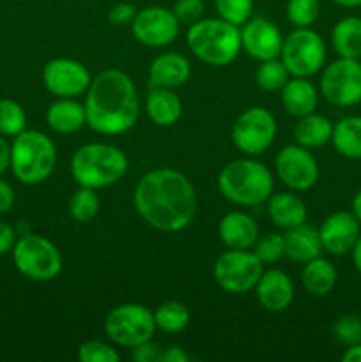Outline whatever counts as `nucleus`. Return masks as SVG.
Segmentation results:
<instances>
[{
	"label": "nucleus",
	"instance_id": "1",
	"mask_svg": "<svg viewBox=\"0 0 361 362\" xmlns=\"http://www.w3.org/2000/svg\"><path fill=\"white\" fill-rule=\"evenodd\" d=\"M134 209L152 228L180 232L197 212V193L186 175L172 168H158L138 180L133 194Z\"/></svg>",
	"mask_w": 361,
	"mask_h": 362
},
{
	"label": "nucleus",
	"instance_id": "2",
	"mask_svg": "<svg viewBox=\"0 0 361 362\" xmlns=\"http://www.w3.org/2000/svg\"><path fill=\"white\" fill-rule=\"evenodd\" d=\"M84 106L87 126L96 133L110 136L130 131L140 115L137 87L119 69H105L92 78Z\"/></svg>",
	"mask_w": 361,
	"mask_h": 362
},
{
	"label": "nucleus",
	"instance_id": "3",
	"mask_svg": "<svg viewBox=\"0 0 361 362\" xmlns=\"http://www.w3.org/2000/svg\"><path fill=\"white\" fill-rule=\"evenodd\" d=\"M188 48L209 66H229L241 52V28L222 18H202L190 25L186 34Z\"/></svg>",
	"mask_w": 361,
	"mask_h": 362
},
{
	"label": "nucleus",
	"instance_id": "4",
	"mask_svg": "<svg viewBox=\"0 0 361 362\" xmlns=\"http://www.w3.org/2000/svg\"><path fill=\"white\" fill-rule=\"evenodd\" d=\"M275 180L268 166L255 159H236L218 175V189L229 202L253 207L268 202Z\"/></svg>",
	"mask_w": 361,
	"mask_h": 362
},
{
	"label": "nucleus",
	"instance_id": "5",
	"mask_svg": "<svg viewBox=\"0 0 361 362\" xmlns=\"http://www.w3.org/2000/svg\"><path fill=\"white\" fill-rule=\"evenodd\" d=\"M127 172V158L110 144H87L71 158V173L78 186L101 189L119 182Z\"/></svg>",
	"mask_w": 361,
	"mask_h": 362
},
{
	"label": "nucleus",
	"instance_id": "6",
	"mask_svg": "<svg viewBox=\"0 0 361 362\" xmlns=\"http://www.w3.org/2000/svg\"><path fill=\"white\" fill-rule=\"evenodd\" d=\"M57 165L52 138L35 129L21 131L11 144V170L21 184L35 186L48 179Z\"/></svg>",
	"mask_w": 361,
	"mask_h": 362
},
{
	"label": "nucleus",
	"instance_id": "7",
	"mask_svg": "<svg viewBox=\"0 0 361 362\" xmlns=\"http://www.w3.org/2000/svg\"><path fill=\"white\" fill-rule=\"evenodd\" d=\"M11 253L18 271L32 281H52L62 271L59 247L42 235L23 233Z\"/></svg>",
	"mask_w": 361,
	"mask_h": 362
},
{
	"label": "nucleus",
	"instance_id": "8",
	"mask_svg": "<svg viewBox=\"0 0 361 362\" xmlns=\"http://www.w3.org/2000/svg\"><path fill=\"white\" fill-rule=\"evenodd\" d=\"M280 59L289 69L290 76L310 78L324 67L326 45L310 27H296V30L283 37Z\"/></svg>",
	"mask_w": 361,
	"mask_h": 362
},
{
	"label": "nucleus",
	"instance_id": "9",
	"mask_svg": "<svg viewBox=\"0 0 361 362\" xmlns=\"http://www.w3.org/2000/svg\"><path fill=\"white\" fill-rule=\"evenodd\" d=\"M105 332L115 345L134 349L154 336V313L142 304H120L106 317Z\"/></svg>",
	"mask_w": 361,
	"mask_h": 362
},
{
	"label": "nucleus",
	"instance_id": "10",
	"mask_svg": "<svg viewBox=\"0 0 361 362\" xmlns=\"http://www.w3.org/2000/svg\"><path fill=\"white\" fill-rule=\"evenodd\" d=\"M321 94L329 105L350 108L361 103V60L338 57L322 69Z\"/></svg>",
	"mask_w": 361,
	"mask_h": 362
},
{
	"label": "nucleus",
	"instance_id": "11",
	"mask_svg": "<svg viewBox=\"0 0 361 362\" xmlns=\"http://www.w3.org/2000/svg\"><path fill=\"white\" fill-rule=\"evenodd\" d=\"M264 264L248 250H229L214 264V279L225 292L248 293L257 286Z\"/></svg>",
	"mask_w": 361,
	"mask_h": 362
},
{
	"label": "nucleus",
	"instance_id": "12",
	"mask_svg": "<svg viewBox=\"0 0 361 362\" xmlns=\"http://www.w3.org/2000/svg\"><path fill=\"white\" fill-rule=\"evenodd\" d=\"M276 136V120L271 112L255 106L241 113L232 126V141L243 154L258 156L271 147Z\"/></svg>",
	"mask_w": 361,
	"mask_h": 362
},
{
	"label": "nucleus",
	"instance_id": "13",
	"mask_svg": "<svg viewBox=\"0 0 361 362\" xmlns=\"http://www.w3.org/2000/svg\"><path fill=\"white\" fill-rule=\"evenodd\" d=\"M179 28L180 23L173 11L161 6L144 7L142 11H138L131 23L134 39L151 48H163L176 41V37L179 35Z\"/></svg>",
	"mask_w": 361,
	"mask_h": 362
},
{
	"label": "nucleus",
	"instance_id": "14",
	"mask_svg": "<svg viewBox=\"0 0 361 362\" xmlns=\"http://www.w3.org/2000/svg\"><path fill=\"white\" fill-rule=\"evenodd\" d=\"M91 81L87 67L73 59H53L42 69V83L55 98H80L88 90Z\"/></svg>",
	"mask_w": 361,
	"mask_h": 362
},
{
	"label": "nucleus",
	"instance_id": "15",
	"mask_svg": "<svg viewBox=\"0 0 361 362\" xmlns=\"http://www.w3.org/2000/svg\"><path fill=\"white\" fill-rule=\"evenodd\" d=\"M276 173L287 187L294 191H308L319 179L317 159L301 145H287L278 152L275 161Z\"/></svg>",
	"mask_w": 361,
	"mask_h": 362
},
{
	"label": "nucleus",
	"instance_id": "16",
	"mask_svg": "<svg viewBox=\"0 0 361 362\" xmlns=\"http://www.w3.org/2000/svg\"><path fill=\"white\" fill-rule=\"evenodd\" d=\"M282 45V32L268 18H250L241 28V46L255 60L278 59Z\"/></svg>",
	"mask_w": 361,
	"mask_h": 362
},
{
	"label": "nucleus",
	"instance_id": "17",
	"mask_svg": "<svg viewBox=\"0 0 361 362\" xmlns=\"http://www.w3.org/2000/svg\"><path fill=\"white\" fill-rule=\"evenodd\" d=\"M322 250L335 257H342L353 251L361 237V225L350 211L333 212L322 221L319 228Z\"/></svg>",
	"mask_w": 361,
	"mask_h": 362
},
{
	"label": "nucleus",
	"instance_id": "18",
	"mask_svg": "<svg viewBox=\"0 0 361 362\" xmlns=\"http://www.w3.org/2000/svg\"><path fill=\"white\" fill-rule=\"evenodd\" d=\"M255 290H257L258 304L273 313L285 311L294 300L292 279L280 269L262 272Z\"/></svg>",
	"mask_w": 361,
	"mask_h": 362
},
{
	"label": "nucleus",
	"instance_id": "19",
	"mask_svg": "<svg viewBox=\"0 0 361 362\" xmlns=\"http://www.w3.org/2000/svg\"><path fill=\"white\" fill-rule=\"evenodd\" d=\"M218 235L229 250H250L258 239V226L246 212H229L219 221Z\"/></svg>",
	"mask_w": 361,
	"mask_h": 362
},
{
	"label": "nucleus",
	"instance_id": "20",
	"mask_svg": "<svg viewBox=\"0 0 361 362\" xmlns=\"http://www.w3.org/2000/svg\"><path fill=\"white\" fill-rule=\"evenodd\" d=\"M191 76V66L186 57L179 53H163L156 57L149 66V85L151 87L177 88L186 83Z\"/></svg>",
	"mask_w": 361,
	"mask_h": 362
},
{
	"label": "nucleus",
	"instance_id": "21",
	"mask_svg": "<svg viewBox=\"0 0 361 362\" xmlns=\"http://www.w3.org/2000/svg\"><path fill=\"white\" fill-rule=\"evenodd\" d=\"M283 243H285V257L297 262V264H306V262L321 257L322 253L319 230H315L314 226H308L306 223L285 230Z\"/></svg>",
	"mask_w": 361,
	"mask_h": 362
},
{
	"label": "nucleus",
	"instance_id": "22",
	"mask_svg": "<svg viewBox=\"0 0 361 362\" xmlns=\"http://www.w3.org/2000/svg\"><path fill=\"white\" fill-rule=\"evenodd\" d=\"M282 105L292 117H304L314 113L319 103V92L308 78L292 76L282 88Z\"/></svg>",
	"mask_w": 361,
	"mask_h": 362
},
{
	"label": "nucleus",
	"instance_id": "23",
	"mask_svg": "<svg viewBox=\"0 0 361 362\" xmlns=\"http://www.w3.org/2000/svg\"><path fill=\"white\" fill-rule=\"evenodd\" d=\"M145 110L156 126L170 127L179 122L183 115V103L173 88L151 87L145 99Z\"/></svg>",
	"mask_w": 361,
	"mask_h": 362
},
{
	"label": "nucleus",
	"instance_id": "24",
	"mask_svg": "<svg viewBox=\"0 0 361 362\" xmlns=\"http://www.w3.org/2000/svg\"><path fill=\"white\" fill-rule=\"evenodd\" d=\"M46 124L59 134H73L87 124L85 106L76 99L59 98L46 110Z\"/></svg>",
	"mask_w": 361,
	"mask_h": 362
},
{
	"label": "nucleus",
	"instance_id": "25",
	"mask_svg": "<svg viewBox=\"0 0 361 362\" xmlns=\"http://www.w3.org/2000/svg\"><path fill=\"white\" fill-rule=\"evenodd\" d=\"M268 216L276 226L283 230L306 223V205L292 193H276L268 198Z\"/></svg>",
	"mask_w": 361,
	"mask_h": 362
},
{
	"label": "nucleus",
	"instance_id": "26",
	"mask_svg": "<svg viewBox=\"0 0 361 362\" xmlns=\"http://www.w3.org/2000/svg\"><path fill=\"white\" fill-rule=\"evenodd\" d=\"M336 279H338V272H336L335 265L326 258H314V260L306 262L301 272V283H303L304 290L315 297H324L336 286Z\"/></svg>",
	"mask_w": 361,
	"mask_h": 362
},
{
	"label": "nucleus",
	"instance_id": "27",
	"mask_svg": "<svg viewBox=\"0 0 361 362\" xmlns=\"http://www.w3.org/2000/svg\"><path fill=\"white\" fill-rule=\"evenodd\" d=\"M333 136V124L326 117L317 115V113H308V115L299 117V120L294 126V138L297 145L304 148H319L331 141Z\"/></svg>",
	"mask_w": 361,
	"mask_h": 362
},
{
	"label": "nucleus",
	"instance_id": "28",
	"mask_svg": "<svg viewBox=\"0 0 361 362\" xmlns=\"http://www.w3.org/2000/svg\"><path fill=\"white\" fill-rule=\"evenodd\" d=\"M331 45L343 59H361V18L345 16L333 27Z\"/></svg>",
	"mask_w": 361,
	"mask_h": 362
},
{
	"label": "nucleus",
	"instance_id": "29",
	"mask_svg": "<svg viewBox=\"0 0 361 362\" xmlns=\"http://www.w3.org/2000/svg\"><path fill=\"white\" fill-rule=\"evenodd\" d=\"M333 145L347 159H361V115L343 117L333 126Z\"/></svg>",
	"mask_w": 361,
	"mask_h": 362
},
{
	"label": "nucleus",
	"instance_id": "30",
	"mask_svg": "<svg viewBox=\"0 0 361 362\" xmlns=\"http://www.w3.org/2000/svg\"><path fill=\"white\" fill-rule=\"evenodd\" d=\"M156 329L166 332V334H177L183 332L190 324V311L183 303L177 300H166L159 304L154 311Z\"/></svg>",
	"mask_w": 361,
	"mask_h": 362
},
{
	"label": "nucleus",
	"instance_id": "31",
	"mask_svg": "<svg viewBox=\"0 0 361 362\" xmlns=\"http://www.w3.org/2000/svg\"><path fill=\"white\" fill-rule=\"evenodd\" d=\"M290 80V73L282 59L262 60L255 73V81L265 92H280Z\"/></svg>",
	"mask_w": 361,
	"mask_h": 362
},
{
	"label": "nucleus",
	"instance_id": "32",
	"mask_svg": "<svg viewBox=\"0 0 361 362\" xmlns=\"http://www.w3.org/2000/svg\"><path fill=\"white\" fill-rule=\"evenodd\" d=\"M69 214L74 221L88 223L98 216L99 212V197L92 187L80 186L69 198Z\"/></svg>",
	"mask_w": 361,
	"mask_h": 362
},
{
	"label": "nucleus",
	"instance_id": "33",
	"mask_svg": "<svg viewBox=\"0 0 361 362\" xmlns=\"http://www.w3.org/2000/svg\"><path fill=\"white\" fill-rule=\"evenodd\" d=\"M27 126V115L20 103L13 99H0V134L18 136Z\"/></svg>",
	"mask_w": 361,
	"mask_h": 362
},
{
	"label": "nucleus",
	"instance_id": "34",
	"mask_svg": "<svg viewBox=\"0 0 361 362\" xmlns=\"http://www.w3.org/2000/svg\"><path fill=\"white\" fill-rule=\"evenodd\" d=\"M214 7L222 20L243 27L251 18L253 0H214Z\"/></svg>",
	"mask_w": 361,
	"mask_h": 362
},
{
	"label": "nucleus",
	"instance_id": "35",
	"mask_svg": "<svg viewBox=\"0 0 361 362\" xmlns=\"http://www.w3.org/2000/svg\"><path fill=\"white\" fill-rule=\"evenodd\" d=\"M321 14L319 0H289L287 18L294 27H311Z\"/></svg>",
	"mask_w": 361,
	"mask_h": 362
},
{
	"label": "nucleus",
	"instance_id": "36",
	"mask_svg": "<svg viewBox=\"0 0 361 362\" xmlns=\"http://www.w3.org/2000/svg\"><path fill=\"white\" fill-rule=\"evenodd\" d=\"M253 247L255 257L264 265L276 264L280 258L285 257V243H283V235L280 233H268L262 239H257Z\"/></svg>",
	"mask_w": 361,
	"mask_h": 362
},
{
	"label": "nucleus",
	"instance_id": "37",
	"mask_svg": "<svg viewBox=\"0 0 361 362\" xmlns=\"http://www.w3.org/2000/svg\"><path fill=\"white\" fill-rule=\"evenodd\" d=\"M333 336L343 346L361 343V318L357 315H342L333 324Z\"/></svg>",
	"mask_w": 361,
	"mask_h": 362
},
{
	"label": "nucleus",
	"instance_id": "38",
	"mask_svg": "<svg viewBox=\"0 0 361 362\" xmlns=\"http://www.w3.org/2000/svg\"><path fill=\"white\" fill-rule=\"evenodd\" d=\"M78 359L81 362H119L120 356L108 343L91 339L78 349Z\"/></svg>",
	"mask_w": 361,
	"mask_h": 362
},
{
	"label": "nucleus",
	"instance_id": "39",
	"mask_svg": "<svg viewBox=\"0 0 361 362\" xmlns=\"http://www.w3.org/2000/svg\"><path fill=\"white\" fill-rule=\"evenodd\" d=\"M172 11L179 23L193 25L204 16L205 4L204 0H177Z\"/></svg>",
	"mask_w": 361,
	"mask_h": 362
},
{
	"label": "nucleus",
	"instance_id": "40",
	"mask_svg": "<svg viewBox=\"0 0 361 362\" xmlns=\"http://www.w3.org/2000/svg\"><path fill=\"white\" fill-rule=\"evenodd\" d=\"M137 13L138 11L133 4L119 2V4H115L112 9H110L108 20H110V23L115 25V27H124V25L133 23Z\"/></svg>",
	"mask_w": 361,
	"mask_h": 362
},
{
	"label": "nucleus",
	"instance_id": "41",
	"mask_svg": "<svg viewBox=\"0 0 361 362\" xmlns=\"http://www.w3.org/2000/svg\"><path fill=\"white\" fill-rule=\"evenodd\" d=\"M133 354H131V357H133V361L137 362H159L161 361V354H163V349L159 345H156V343L151 341H145L142 343V345L134 346Z\"/></svg>",
	"mask_w": 361,
	"mask_h": 362
},
{
	"label": "nucleus",
	"instance_id": "42",
	"mask_svg": "<svg viewBox=\"0 0 361 362\" xmlns=\"http://www.w3.org/2000/svg\"><path fill=\"white\" fill-rule=\"evenodd\" d=\"M16 240H18L16 230H14L11 225H7V223L0 221V257L13 251Z\"/></svg>",
	"mask_w": 361,
	"mask_h": 362
},
{
	"label": "nucleus",
	"instance_id": "43",
	"mask_svg": "<svg viewBox=\"0 0 361 362\" xmlns=\"http://www.w3.org/2000/svg\"><path fill=\"white\" fill-rule=\"evenodd\" d=\"M14 200V189L9 182H6L4 179H0V214H6L13 209Z\"/></svg>",
	"mask_w": 361,
	"mask_h": 362
},
{
	"label": "nucleus",
	"instance_id": "44",
	"mask_svg": "<svg viewBox=\"0 0 361 362\" xmlns=\"http://www.w3.org/2000/svg\"><path fill=\"white\" fill-rule=\"evenodd\" d=\"M190 361V356L184 352L179 346H168V349H163L161 361L159 362H188Z\"/></svg>",
	"mask_w": 361,
	"mask_h": 362
},
{
	"label": "nucleus",
	"instance_id": "45",
	"mask_svg": "<svg viewBox=\"0 0 361 362\" xmlns=\"http://www.w3.org/2000/svg\"><path fill=\"white\" fill-rule=\"evenodd\" d=\"M11 168V144L7 141V136L0 134V175Z\"/></svg>",
	"mask_w": 361,
	"mask_h": 362
},
{
	"label": "nucleus",
	"instance_id": "46",
	"mask_svg": "<svg viewBox=\"0 0 361 362\" xmlns=\"http://www.w3.org/2000/svg\"><path fill=\"white\" fill-rule=\"evenodd\" d=\"M343 362H361V343L347 346V350L342 356Z\"/></svg>",
	"mask_w": 361,
	"mask_h": 362
},
{
	"label": "nucleus",
	"instance_id": "47",
	"mask_svg": "<svg viewBox=\"0 0 361 362\" xmlns=\"http://www.w3.org/2000/svg\"><path fill=\"white\" fill-rule=\"evenodd\" d=\"M350 255H353V264L354 267H356V271L361 274V237L357 239L356 246L353 247V251H350Z\"/></svg>",
	"mask_w": 361,
	"mask_h": 362
},
{
	"label": "nucleus",
	"instance_id": "48",
	"mask_svg": "<svg viewBox=\"0 0 361 362\" xmlns=\"http://www.w3.org/2000/svg\"><path fill=\"white\" fill-rule=\"evenodd\" d=\"M350 212L356 216V219L360 221V225H361V189L354 194L353 204H350Z\"/></svg>",
	"mask_w": 361,
	"mask_h": 362
},
{
	"label": "nucleus",
	"instance_id": "49",
	"mask_svg": "<svg viewBox=\"0 0 361 362\" xmlns=\"http://www.w3.org/2000/svg\"><path fill=\"white\" fill-rule=\"evenodd\" d=\"M331 2L340 7H345V9H356V7H361V0H331Z\"/></svg>",
	"mask_w": 361,
	"mask_h": 362
},
{
	"label": "nucleus",
	"instance_id": "50",
	"mask_svg": "<svg viewBox=\"0 0 361 362\" xmlns=\"http://www.w3.org/2000/svg\"><path fill=\"white\" fill-rule=\"evenodd\" d=\"M360 60H361V59H360Z\"/></svg>",
	"mask_w": 361,
	"mask_h": 362
}]
</instances>
